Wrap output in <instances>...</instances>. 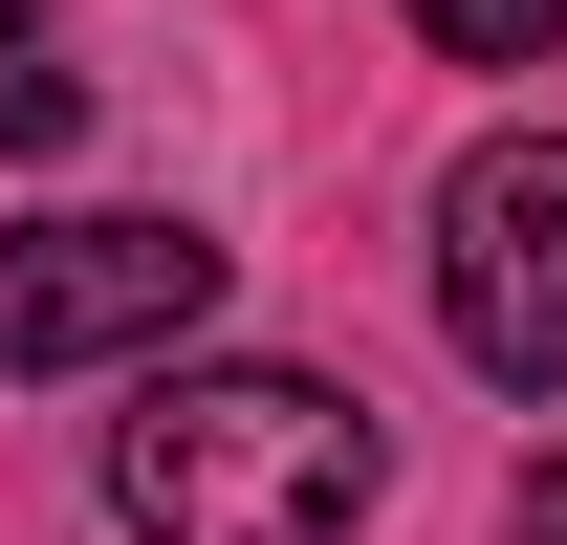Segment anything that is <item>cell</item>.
<instances>
[{
    "mask_svg": "<svg viewBox=\"0 0 567 545\" xmlns=\"http://www.w3.org/2000/svg\"><path fill=\"white\" fill-rule=\"evenodd\" d=\"M415 44H436V66H546L567 0H415Z\"/></svg>",
    "mask_w": 567,
    "mask_h": 545,
    "instance_id": "277c9868",
    "label": "cell"
},
{
    "mask_svg": "<svg viewBox=\"0 0 567 545\" xmlns=\"http://www.w3.org/2000/svg\"><path fill=\"white\" fill-rule=\"evenodd\" d=\"M66 110H87V88L44 66V0H0V153H66Z\"/></svg>",
    "mask_w": 567,
    "mask_h": 545,
    "instance_id": "5b68a950",
    "label": "cell"
},
{
    "mask_svg": "<svg viewBox=\"0 0 567 545\" xmlns=\"http://www.w3.org/2000/svg\"><path fill=\"white\" fill-rule=\"evenodd\" d=\"M371 480H393V436H371L328 371H153V414L110 436V502H132V545H350Z\"/></svg>",
    "mask_w": 567,
    "mask_h": 545,
    "instance_id": "6da1fadb",
    "label": "cell"
},
{
    "mask_svg": "<svg viewBox=\"0 0 567 545\" xmlns=\"http://www.w3.org/2000/svg\"><path fill=\"white\" fill-rule=\"evenodd\" d=\"M436 328L502 393H567V132H481L436 175Z\"/></svg>",
    "mask_w": 567,
    "mask_h": 545,
    "instance_id": "3957f363",
    "label": "cell"
},
{
    "mask_svg": "<svg viewBox=\"0 0 567 545\" xmlns=\"http://www.w3.org/2000/svg\"><path fill=\"white\" fill-rule=\"evenodd\" d=\"M524 545H567V459H524Z\"/></svg>",
    "mask_w": 567,
    "mask_h": 545,
    "instance_id": "8992f818",
    "label": "cell"
},
{
    "mask_svg": "<svg viewBox=\"0 0 567 545\" xmlns=\"http://www.w3.org/2000/svg\"><path fill=\"white\" fill-rule=\"evenodd\" d=\"M218 328V240L197 218H22L0 240V371H175Z\"/></svg>",
    "mask_w": 567,
    "mask_h": 545,
    "instance_id": "7a4b0ae2",
    "label": "cell"
}]
</instances>
